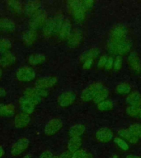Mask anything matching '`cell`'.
Listing matches in <instances>:
<instances>
[{"mask_svg":"<svg viewBox=\"0 0 141 158\" xmlns=\"http://www.w3.org/2000/svg\"><path fill=\"white\" fill-rule=\"evenodd\" d=\"M48 95H49L48 89H43L37 87V86H34V87L26 89L24 91L23 96L27 97L30 101H32L36 106L43 99L47 97Z\"/></svg>","mask_w":141,"mask_h":158,"instance_id":"1","label":"cell"},{"mask_svg":"<svg viewBox=\"0 0 141 158\" xmlns=\"http://www.w3.org/2000/svg\"><path fill=\"white\" fill-rule=\"evenodd\" d=\"M131 42L129 40H125L120 43H115V42L110 41L107 44V49L112 54H118L120 55H124L130 52L131 49Z\"/></svg>","mask_w":141,"mask_h":158,"instance_id":"2","label":"cell"},{"mask_svg":"<svg viewBox=\"0 0 141 158\" xmlns=\"http://www.w3.org/2000/svg\"><path fill=\"white\" fill-rule=\"evenodd\" d=\"M47 20V12L43 9H39L31 17L29 22L30 30L36 32L37 30L42 28Z\"/></svg>","mask_w":141,"mask_h":158,"instance_id":"3","label":"cell"},{"mask_svg":"<svg viewBox=\"0 0 141 158\" xmlns=\"http://www.w3.org/2000/svg\"><path fill=\"white\" fill-rule=\"evenodd\" d=\"M69 5L74 20L79 22H83L86 17V12L82 7L81 1H79V0L70 1L69 2Z\"/></svg>","mask_w":141,"mask_h":158,"instance_id":"4","label":"cell"},{"mask_svg":"<svg viewBox=\"0 0 141 158\" xmlns=\"http://www.w3.org/2000/svg\"><path fill=\"white\" fill-rule=\"evenodd\" d=\"M103 87V85L100 82H94L84 89L81 93V99L83 101H92L96 94Z\"/></svg>","mask_w":141,"mask_h":158,"instance_id":"5","label":"cell"},{"mask_svg":"<svg viewBox=\"0 0 141 158\" xmlns=\"http://www.w3.org/2000/svg\"><path fill=\"white\" fill-rule=\"evenodd\" d=\"M16 77L18 81L22 82H29L36 77V73L34 69L31 67L24 66L17 69Z\"/></svg>","mask_w":141,"mask_h":158,"instance_id":"6","label":"cell"},{"mask_svg":"<svg viewBox=\"0 0 141 158\" xmlns=\"http://www.w3.org/2000/svg\"><path fill=\"white\" fill-rule=\"evenodd\" d=\"M29 144L30 142L28 138L24 137L19 138L12 144L11 148V155L12 156H18L27 150V148L29 147Z\"/></svg>","mask_w":141,"mask_h":158,"instance_id":"7","label":"cell"},{"mask_svg":"<svg viewBox=\"0 0 141 158\" xmlns=\"http://www.w3.org/2000/svg\"><path fill=\"white\" fill-rule=\"evenodd\" d=\"M126 36H127V30L126 27L123 25H116L111 30L110 40L115 43H120L127 39Z\"/></svg>","mask_w":141,"mask_h":158,"instance_id":"8","label":"cell"},{"mask_svg":"<svg viewBox=\"0 0 141 158\" xmlns=\"http://www.w3.org/2000/svg\"><path fill=\"white\" fill-rule=\"evenodd\" d=\"M63 125H64V123H63L61 119L53 118L51 120L48 121L45 126V134L47 136L54 135L60 131V129L63 128Z\"/></svg>","mask_w":141,"mask_h":158,"instance_id":"9","label":"cell"},{"mask_svg":"<svg viewBox=\"0 0 141 158\" xmlns=\"http://www.w3.org/2000/svg\"><path fill=\"white\" fill-rule=\"evenodd\" d=\"M75 100H76V94L74 93V91H68L60 94L57 101H58V104L60 107L66 108V107L71 106Z\"/></svg>","mask_w":141,"mask_h":158,"instance_id":"10","label":"cell"},{"mask_svg":"<svg viewBox=\"0 0 141 158\" xmlns=\"http://www.w3.org/2000/svg\"><path fill=\"white\" fill-rule=\"evenodd\" d=\"M57 81H58V79H57L56 77H41V78L38 79L36 81L35 86H37V87H40V88L48 89L49 87L54 86L57 83Z\"/></svg>","mask_w":141,"mask_h":158,"instance_id":"11","label":"cell"},{"mask_svg":"<svg viewBox=\"0 0 141 158\" xmlns=\"http://www.w3.org/2000/svg\"><path fill=\"white\" fill-rule=\"evenodd\" d=\"M96 138L101 143H108L114 138L112 131L108 128H101L96 131Z\"/></svg>","mask_w":141,"mask_h":158,"instance_id":"12","label":"cell"},{"mask_svg":"<svg viewBox=\"0 0 141 158\" xmlns=\"http://www.w3.org/2000/svg\"><path fill=\"white\" fill-rule=\"evenodd\" d=\"M31 122L30 114L26 113H18L14 118V125L17 128H24L29 125Z\"/></svg>","mask_w":141,"mask_h":158,"instance_id":"13","label":"cell"},{"mask_svg":"<svg viewBox=\"0 0 141 158\" xmlns=\"http://www.w3.org/2000/svg\"><path fill=\"white\" fill-rule=\"evenodd\" d=\"M82 39V33L79 30H74L72 31L69 38L67 39V42H68V45L70 48H77L79 44H81Z\"/></svg>","mask_w":141,"mask_h":158,"instance_id":"14","label":"cell"},{"mask_svg":"<svg viewBox=\"0 0 141 158\" xmlns=\"http://www.w3.org/2000/svg\"><path fill=\"white\" fill-rule=\"evenodd\" d=\"M19 104L22 110L23 111V113H26L27 114H31L34 112L35 108H36V105L25 96H22L19 99Z\"/></svg>","mask_w":141,"mask_h":158,"instance_id":"15","label":"cell"},{"mask_svg":"<svg viewBox=\"0 0 141 158\" xmlns=\"http://www.w3.org/2000/svg\"><path fill=\"white\" fill-rule=\"evenodd\" d=\"M41 2L38 0L29 1L24 6V13L27 17H32L40 9Z\"/></svg>","mask_w":141,"mask_h":158,"instance_id":"16","label":"cell"},{"mask_svg":"<svg viewBox=\"0 0 141 158\" xmlns=\"http://www.w3.org/2000/svg\"><path fill=\"white\" fill-rule=\"evenodd\" d=\"M17 58L12 52H7L0 57V68H7L15 64Z\"/></svg>","mask_w":141,"mask_h":158,"instance_id":"17","label":"cell"},{"mask_svg":"<svg viewBox=\"0 0 141 158\" xmlns=\"http://www.w3.org/2000/svg\"><path fill=\"white\" fill-rule=\"evenodd\" d=\"M7 7L9 8L10 11L16 15H22L24 13V6L22 2L16 0H9L7 2Z\"/></svg>","mask_w":141,"mask_h":158,"instance_id":"18","label":"cell"},{"mask_svg":"<svg viewBox=\"0 0 141 158\" xmlns=\"http://www.w3.org/2000/svg\"><path fill=\"white\" fill-rule=\"evenodd\" d=\"M128 63L130 64V67L132 69L136 72V73H141V62L140 59L139 58V56L137 55L135 52H133L131 53L130 55H129L128 58Z\"/></svg>","mask_w":141,"mask_h":158,"instance_id":"19","label":"cell"},{"mask_svg":"<svg viewBox=\"0 0 141 158\" xmlns=\"http://www.w3.org/2000/svg\"><path fill=\"white\" fill-rule=\"evenodd\" d=\"M72 33V23L70 20L66 18L64 20V24L62 26L61 29L59 31V37L62 40H67Z\"/></svg>","mask_w":141,"mask_h":158,"instance_id":"20","label":"cell"},{"mask_svg":"<svg viewBox=\"0 0 141 158\" xmlns=\"http://www.w3.org/2000/svg\"><path fill=\"white\" fill-rule=\"evenodd\" d=\"M37 39L36 32L33 31L32 30H27L22 33V41L24 42L26 45H32L36 42Z\"/></svg>","mask_w":141,"mask_h":158,"instance_id":"21","label":"cell"},{"mask_svg":"<svg viewBox=\"0 0 141 158\" xmlns=\"http://www.w3.org/2000/svg\"><path fill=\"white\" fill-rule=\"evenodd\" d=\"M118 134L121 137V138L124 139L125 141H128L129 143H132V144H136L138 143L139 138H137L135 135L129 131V129L126 128H121L118 130Z\"/></svg>","mask_w":141,"mask_h":158,"instance_id":"22","label":"cell"},{"mask_svg":"<svg viewBox=\"0 0 141 158\" xmlns=\"http://www.w3.org/2000/svg\"><path fill=\"white\" fill-rule=\"evenodd\" d=\"M83 144V141L80 137H74L69 139L68 143V151L71 153H74L77 151H79Z\"/></svg>","mask_w":141,"mask_h":158,"instance_id":"23","label":"cell"},{"mask_svg":"<svg viewBox=\"0 0 141 158\" xmlns=\"http://www.w3.org/2000/svg\"><path fill=\"white\" fill-rule=\"evenodd\" d=\"M42 33L45 38L50 37L54 33V22H53V17L47 18L46 22L42 27Z\"/></svg>","mask_w":141,"mask_h":158,"instance_id":"24","label":"cell"},{"mask_svg":"<svg viewBox=\"0 0 141 158\" xmlns=\"http://www.w3.org/2000/svg\"><path fill=\"white\" fill-rule=\"evenodd\" d=\"M126 101L130 106L141 107V95L136 91L132 92L129 94V96L126 98Z\"/></svg>","mask_w":141,"mask_h":158,"instance_id":"25","label":"cell"},{"mask_svg":"<svg viewBox=\"0 0 141 158\" xmlns=\"http://www.w3.org/2000/svg\"><path fill=\"white\" fill-rule=\"evenodd\" d=\"M0 29L8 32L14 31L16 29V25L14 22L9 18H0Z\"/></svg>","mask_w":141,"mask_h":158,"instance_id":"26","label":"cell"},{"mask_svg":"<svg viewBox=\"0 0 141 158\" xmlns=\"http://www.w3.org/2000/svg\"><path fill=\"white\" fill-rule=\"evenodd\" d=\"M65 18L63 13L59 12L53 17V22H54V34H59V31L61 29L62 26L64 24Z\"/></svg>","mask_w":141,"mask_h":158,"instance_id":"27","label":"cell"},{"mask_svg":"<svg viewBox=\"0 0 141 158\" xmlns=\"http://www.w3.org/2000/svg\"><path fill=\"white\" fill-rule=\"evenodd\" d=\"M99 53H100V51L97 48H92V49L87 50L82 54L80 56V61L83 63L84 61L88 60V59H94L98 56Z\"/></svg>","mask_w":141,"mask_h":158,"instance_id":"28","label":"cell"},{"mask_svg":"<svg viewBox=\"0 0 141 158\" xmlns=\"http://www.w3.org/2000/svg\"><path fill=\"white\" fill-rule=\"evenodd\" d=\"M86 130L85 126L83 124H75V125L72 126L71 128H69V134L70 138H74V137H80L84 133Z\"/></svg>","mask_w":141,"mask_h":158,"instance_id":"29","label":"cell"},{"mask_svg":"<svg viewBox=\"0 0 141 158\" xmlns=\"http://www.w3.org/2000/svg\"><path fill=\"white\" fill-rule=\"evenodd\" d=\"M15 112L12 104H0V116H12Z\"/></svg>","mask_w":141,"mask_h":158,"instance_id":"30","label":"cell"},{"mask_svg":"<svg viewBox=\"0 0 141 158\" xmlns=\"http://www.w3.org/2000/svg\"><path fill=\"white\" fill-rule=\"evenodd\" d=\"M46 59L45 55L43 54H31L28 58V62L31 65H38L42 64Z\"/></svg>","mask_w":141,"mask_h":158,"instance_id":"31","label":"cell"},{"mask_svg":"<svg viewBox=\"0 0 141 158\" xmlns=\"http://www.w3.org/2000/svg\"><path fill=\"white\" fill-rule=\"evenodd\" d=\"M108 95H109L108 90H107L105 86H103V87L100 89V91L96 94V96H95V97H94L92 101H93L94 103H96V104L101 103V102H102V101H105V100L107 98Z\"/></svg>","mask_w":141,"mask_h":158,"instance_id":"32","label":"cell"},{"mask_svg":"<svg viewBox=\"0 0 141 158\" xmlns=\"http://www.w3.org/2000/svg\"><path fill=\"white\" fill-rule=\"evenodd\" d=\"M12 43L7 38H0V54H3L10 51Z\"/></svg>","mask_w":141,"mask_h":158,"instance_id":"33","label":"cell"},{"mask_svg":"<svg viewBox=\"0 0 141 158\" xmlns=\"http://www.w3.org/2000/svg\"><path fill=\"white\" fill-rule=\"evenodd\" d=\"M126 113L132 117H139L141 118V107L136 106H128L126 108Z\"/></svg>","mask_w":141,"mask_h":158,"instance_id":"34","label":"cell"},{"mask_svg":"<svg viewBox=\"0 0 141 158\" xmlns=\"http://www.w3.org/2000/svg\"><path fill=\"white\" fill-rule=\"evenodd\" d=\"M97 108L99 110L102 111V112L111 110V109L113 108V103L110 100H105L101 103L97 104Z\"/></svg>","mask_w":141,"mask_h":158,"instance_id":"35","label":"cell"},{"mask_svg":"<svg viewBox=\"0 0 141 158\" xmlns=\"http://www.w3.org/2000/svg\"><path fill=\"white\" fill-rule=\"evenodd\" d=\"M116 92L119 94H129L131 91V86L130 84L126 83H120L116 86Z\"/></svg>","mask_w":141,"mask_h":158,"instance_id":"36","label":"cell"},{"mask_svg":"<svg viewBox=\"0 0 141 158\" xmlns=\"http://www.w3.org/2000/svg\"><path fill=\"white\" fill-rule=\"evenodd\" d=\"M129 131L133 135H135L137 138H141V124L139 123H134L130 126L128 128Z\"/></svg>","mask_w":141,"mask_h":158,"instance_id":"37","label":"cell"},{"mask_svg":"<svg viewBox=\"0 0 141 158\" xmlns=\"http://www.w3.org/2000/svg\"><path fill=\"white\" fill-rule=\"evenodd\" d=\"M114 142L116 143V145L118 146L119 148L124 151L129 150V144L126 143V141L121 138H114Z\"/></svg>","mask_w":141,"mask_h":158,"instance_id":"38","label":"cell"},{"mask_svg":"<svg viewBox=\"0 0 141 158\" xmlns=\"http://www.w3.org/2000/svg\"><path fill=\"white\" fill-rule=\"evenodd\" d=\"M82 7L83 8L85 12L88 11V10L92 9V7H93L94 1L92 0H85V1H81Z\"/></svg>","mask_w":141,"mask_h":158,"instance_id":"39","label":"cell"},{"mask_svg":"<svg viewBox=\"0 0 141 158\" xmlns=\"http://www.w3.org/2000/svg\"><path fill=\"white\" fill-rule=\"evenodd\" d=\"M87 154V152L84 149H79L75 152L72 153L71 158H84Z\"/></svg>","mask_w":141,"mask_h":158,"instance_id":"40","label":"cell"},{"mask_svg":"<svg viewBox=\"0 0 141 158\" xmlns=\"http://www.w3.org/2000/svg\"><path fill=\"white\" fill-rule=\"evenodd\" d=\"M113 66L116 70H120L121 69V68L122 67V59H121V56L116 57V60L114 61Z\"/></svg>","mask_w":141,"mask_h":158,"instance_id":"41","label":"cell"},{"mask_svg":"<svg viewBox=\"0 0 141 158\" xmlns=\"http://www.w3.org/2000/svg\"><path fill=\"white\" fill-rule=\"evenodd\" d=\"M107 56L106 55H102V56L100 58V59L98 60V68H104L105 65H106V60H107Z\"/></svg>","mask_w":141,"mask_h":158,"instance_id":"42","label":"cell"},{"mask_svg":"<svg viewBox=\"0 0 141 158\" xmlns=\"http://www.w3.org/2000/svg\"><path fill=\"white\" fill-rule=\"evenodd\" d=\"M113 64H114V60H113V58L112 57H109L107 60H106V65H105V69L106 70H110V69L113 67Z\"/></svg>","mask_w":141,"mask_h":158,"instance_id":"43","label":"cell"},{"mask_svg":"<svg viewBox=\"0 0 141 158\" xmlns=\"http://www.w3.org/2000/svg\"><path fill=\"white\" fill-rule=\"evenodd\" d=\"M92 64H93V59H88V60H86V61L83 62V69H89L92 67Z\"/></svg>","mask_w":141,"mask_h":158,"instance_id":"44","label":"cell"},{"mask_svg":"<svg viewBox=\"0 0 141 158\" xmlns=\"http://www.w3.org/2000/svg\"><path fill=\"white\" fill-rule=\"evenodd\" d=\"M53 156V154L51 153V152L49 151H45L43 152L39 156L38 158H51Z\"/></svg>","mask_w":141,"mask_h":158,"instance_id":"45","label":"cell"},{"mask_svg":"<svg viewBox=\"0 0 141 158\" xmlns=\"http://www.w3.org/2000/svg\"><path fill=\"white\" fill-rule=\"evenodd\" d=\"M59 158H71L72 156V153L69 151H66V152H62L59 156H58Z\"/></svg>","mask_w":141,"mask_h":158,"instance_id":"46","label":"cell"},{"mask_svg":"<svg viewBox=\"0 0 141 158\" xmlns=\"http://www.w3.org/2000/svg\"><path fill=\"white\" fill-rule=\"evenodd\" d=\"M6 96V91L2 87H0V97H2V96Z\"/></svg>","mask_w":141,"mask_h":158,"instance_id":"47","label":"cell"},{"mask_svg":"<svg viewBox=\"0 0 141 158\" xmlns=\"http://www.w3.org/2000/svg\"><path fill=\"white\" fill-rule=\"evenodd\" d=\"M4 149H3V148H2V146H0V158H2L3 156H4Z\"/></svg>","mask_w":141,"mask_h":158,"instance_id":"48","label":"cell"},{"mask_svg":"<svg viewBox=\"0 0 141 158\" xmlns=\"http://www.w3.org/2000/svg\"><path fill=\"white\" fill-rule=\"evenodd\" d=\"M84 158H93V156H92V153H87Z\"/></svg>","mask_w":141,"mask_h":158,"instance_id":"49","label":"cell"},{"mask_svg":"<svg viewBox=\"0 0 141 158\" xmlns=\"http://www.w3.org/2000/svg\"><path fill=\"white\" fill-rule=\"evenodd\" d=\"M126 158H138V156L135 155H128L126 156Z\"/></svg>","mask_w":141,"mask_h":158,"instance_id":"50","label":"cell"},{"mask_svg":"<svg viewBox=\"0 0 141 158\" xmlns=\"http://www.w3.org/2000/svg\"><path fill=\"white\" fill-rule=\"evenodd\" d=\"M22 158H32V155L31 154H27V155L24 156Z\"/></svg>","mask_w":141,"mask_h":158,"instance_id":"51","label":"cell"},{"mask_svg":"<svg viewBox=\"0 0 141 158\" xmlns=\"http://www.w3.org/2000/svg\"><path fill=\"white\" fill-rule=\"evenodd\" d=\"M2 68H0V80H1V78H2Z\"/></svg>","mask_w":141,"mask_h":158,"instance_id":"52","label":"cell"},{"mask_svg":"<svg viewBox=\"0 0 141 158\" xmlns=\"http://www.w3.org/2000/svg\"><path fill=\"white\" fill-rule=\"evenodd\" d=\"M51 158H59V156H56V155H53V156H52Z\"/></svg>","mask_w":141,"mask_h":158,"instance_id":"53","label":"cell"},{"mask_svg":"<svg viewBox=\"0 0 141 158\" xmlns=\"http://www.w3.org/2000/svg\"><path fill=\"white\" fill-rule=\"evenodd\" d=\"M111 158H118V157H117L116 156H112V157H111Z\"/></svg>","mask_w":141,"mask_h":158,"instance_id":"54","label":"cell"},{"mask_svg":"<svg viewBox=\"0 0 141 158\" xmlns=\"http://www.w3.org/2000/svg\"><path fill=\"white\" fill-rule=\"evenodd\" d=\"M138 158H141V156H138Z\"/></svg>","mask_w":141,"mask_h":158,"instance_id":"55","label":"cell"}]
</instances>
